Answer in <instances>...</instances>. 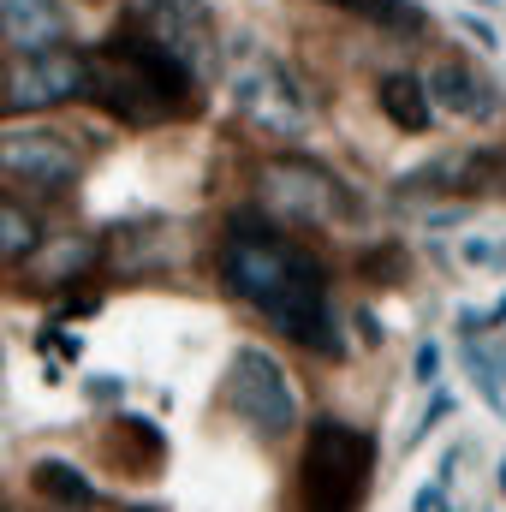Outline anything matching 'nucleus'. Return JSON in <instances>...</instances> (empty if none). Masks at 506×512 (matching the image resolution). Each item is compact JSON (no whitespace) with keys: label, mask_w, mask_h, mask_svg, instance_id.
<instances>
[{"label":"nucleus","mask_w":506,"mask_h":512,"mask_svg":"<svg viewBox=\"0 0 506 512\" xmlns=\"http://www.w3.org/2000/svg\"><path fill=\"white\" fill-rule=\"evenodd\" d=\"M215 274L274 334H286L310 358L346 364V334H340V310H334V268L310 245L286 239V227L274 215H262V209L233 215L227 239L215 251Z\"/></svg>","instance_id":"nucleus-1"},{"label":"nucleus","mask_w":506,"mask_h":512,"mask_svg":"<svg viewBox=\"0 0 506 512\" xmlns=\"http://www.w3.org/2000/svg\"><path fill=\"white\" fill-rule=\"evenodd\" d=\"M84 60H90L84 102L108 108L131 131L167 126V120H185L203 108V78L173 48H161L137 18L120 24L108 42H96V54H84Z\"/></svg>","instance_id":"nucleus-2"},{"label":"nucleus","mask_w":506,"mask_h":512,"mask_svg":"<svg viewBox=\"0 0 506 512\" xmlns=\"http://www.w3.org/2000/svg\"><path fill=\"white\" fill-rule=\"evenodd\" d=\"M381 441L346 417H316L304 429V459H298V507L304 512H358L376 483Z\"/></svg>","instance_id":"nucleus-3"},{"label":"nucleus","mask_w":506,"mask_h":512,"mask_svg":"<svg viewBox=\"0 0 506 512\" xmlns=\"http://www.w3.org/2000/svg\"><path fill=\"white\" fill-rule=\"evenodd\" d=\"M256 203L262 215H274L280 227H334L352 215L346 179L328 173L310 155H268L256 167Z\"/></svg>","instance_id":"nucleus-4"},{"label":"nucleus","mask_w":506,"mask_h":512,"mask_svg":"<svg viewBox=\"0 0 506 512\" xmlns=\"http://www.w3.org/2000/svg\"><path fill=\"white\" fill-rule=\"evenodd\" d=\"M227 411L251 429L256 441H286L304 423V399L292 370L268 346H239L227 364Z\"/></svg>","instance_id":"nucleus-5"},{"label":"nucleus","mask_w":506,"mask_h":512,"mask_svg":"<svg viewBox=\"0 0 506 512\" xmlns=\"http://www.w3.org/2000/svg\"><path fill=\"white\" fill-rule=\"evenodd\" d=\"M0 179H12L36 197H60L84 179V143L48 120L0 126Z\"/></svg>","instance_id":"nucleus-6"},{"label":"nucleus","mask_w":506,"mask_h":512,"mask_svg":"<svg viewBox=\"0 0 506 512\" xmlns=\"http://www.w3.org/2000/svg\"><path fill=\"white\" fill-rule=\"evenodd\" d=\"M84 90H90V60L72 42L42 54H12V66L0 72V108L12 114H48V108L84 102Z\"/></svg>","instance_id":"nucleus-7"},{"label":"nucleus","mask_w":506,"mask_h":512,"mask_svg":"<svg viewBox=\"0 0 506 512\" xmlns=\"http://www.w3.org/2000/svg\"><path fill=\"white\" fill-rule=\"evenodd\" d=\"M233 108H239L256 131L280 137V143H298V137L310 131V102H304L298 78H292L286 66H274V60H256V66H245V72L233 78Z\"/></svg>","instance_id":"nucleus-8"},{"label":"nucleus","mask_w":506,"mask_h":512,"mask_svg":"<svg viewBox=\"0 0 506 512\" xmlns=\"http://www.w3.org/2000/svg\"><path fill=\"white\" fill-rule=\"evenodd\" d=\"M0 42L12 54H42V48L72 42L66 0H0Z\"/></svg>","instance_id":"nucleus-9"},{"label":"nucleus","mask_w":506,"mask_h":512,"mask_svg":"<svg viewBox=\"0 0 506 512\" xmlns=\"http://www.w3.org/2000/svg\"><path fill=\"white\" fill-rule=\"evenodd\" d=\"M423 90H429L435 114H453V120H495V114H501L495 90H489L465 60H435V66L423 72Z\"/></svg>","instance_id":"nucleus-10"},{"label":"nucleus","mask_w":506,"mask_h":512,"mask_svg":"<svg viewBox=\"0 0 506 512\" xmlns=\"http://www.w3.org/2000/svg\"><path fill=\"white\" fill-rule=\"evenodd\" d=\"M96 262H102V239H90V233H60L24 256L30 286H78Z\"/></svg>","instance_id":"nucleus-11"},{"label":"nucleus","mask_w":506,"mask_h":512,"mask_svg":"<svg viewBox=\"0 0 506 512\" xmlns=\"http://www.w3.org/2000/svg\"><path fill=\"white\" fill-rule=\"evenodd\" d=\"M376 102H381V120H393V131H405V137H423L435 126V102L423 90V72H381Z\"/></svg>","instance_id":"nucleus-12"},{"label":"nucleus","mask_w":506,"mask_h":512,"mask_svg":"<svg viewBox=\"0 0 506 512\" xmlns=\"http://www.w3.org/2000/svg\"><path fill=\"white\" fill-rule=\"evenodd\" d=\"M30 483L42 501H60V507H96V477H84L78 465L66 459H36L30 465Z\"/></svg>","instance_id":"nucleus-13"},{"label":"nucleus","mask_w":506,"mask_h":512,"mask_svg":"<svg viewBox=\"0 0 506 512\" xmlns=\"http://www.w3.org/2000/svg\"><path fill=\"white\" fill-rule=\"evenodd\" d=\"M322 6L352 12V18H370L381 30H393V36H423L429 30V12L417 0H322Z\"/></svg>","instance_id":"nucleus-14"},{"label":"nucleus","mask_w":506,"mask_h":512,"mask_svg":"<svg viewBox=\"0 0 506 512\" xmlns=\"http://www.w3.org/2000/svg\"><path fill=\"white\" fill-rule=\"evenodd\" d=\"M36 245H42V221H36L24 203L0 197V268H18Z\"/></svg>","instance_id":"nucleus-15"},{"label":"nucleus","mask_w":506,"mask_h":512,"mask_svg":"<svg viewBox=\"0 0 506 512\" xmlns=\"http://www.w3.org/2000/svg\"><path fill=\"white\" fill-rule=\"evenodd\" d=\"M447 417H453V393H447V387H435V399H429V411L417 417V429H411V441H405V447H417V441H423L435 423H447Z\"/></svg>","instance_id":"nucleus-16"},{"label":"nucleus","mask_w":506,"mask_h":512,"mask_svg":"<svg viewBox=\"0 0 506 512\" xmlns=\"http://www.w3.org/2000/svg\"><path fill=\"white\" fill-rule=\"evenodd\" d=\"M411 382H423V387L441 382V346H435V340L417 346V358H411Z\"/></svg>","instance_id":"nucleus-17"},{"label":"nucleus","mask_w":506,"mask_h":512,"mask_svg":"<svg viewBox=\"0 0 506 512\" xmlns=\"http://www.w3.org/2000/svg\"><path fill=\"white\" fill-rule=\"evenodd\" d=\"M459 30H465L477 48H501V30H495L489 18H477V12H465V18H459Z\"/></svg>","instance_id":"nucleus-18"},{"label":"nucleus","mask_w":506,"mask_h":512,"mask_svg":"<svg viewBox=\"0 0 506 512\" xmlns=\"http://www.w3.org/2000/svg\"><path fill=\"white\" fill-rule=\"evenodd\" d=\"M465 262H471V268H501V245H483V239H465Z\"/></svg>","instance_id":"nucleus-19"},{"label":"nucleus","mask_w":506,"mask_h":512,"mask_svg":"<svg viewBox=\"0 0 506 512\" xmlns=\"http://www.w3.org/2000/svg\"><path fill=\"white\" fill-rule=\"evenodd\" d=\"M411 512H447V489H441V483L417 489V501H411Z\"/></svg>","instance_id":"nucleus-20"},{"label":"nucleus","mask_w":506,"mask_h":512,"mask_svg":"<svg viewBox=\"0 0 506 512\" xmlns=\"http://www.w3.org/2000/svg\"><path fill=\"white\" fill-rule=\"evenodd\" d=\"M358 334H364V346H387V328L376 322V310H358Z\"/></svg>","instance_id":"nucleus-21"},{"label":"nucleus","mask_w":506,"mask_h":512,"mask_svg":"<svg viewBox=\"0 0 506 512\" xmlns=\"http://www.w3.org/2000/svg\"><path fill=\"white\" fill-rule=\"evenodd\" d=\"M60 310H66V316H96V310H102V298H96V292H72Z\"/></svg>","instance_id":"nucleus-22"},{"label":"nucleus","mask_w":506,"mask_h":512,"mask_svg":"<svg viewBox=\"0 0 506 512\" xmlns=\"http://www.w3.org/2000/svg\"><path fill=\"white\" fill-rule=\"evenodd\" d=\"M90 399L114 405V399H120V376H90Z\"/></svg>","instance_id":"nucleus-23"},{"label":"nucleus","mask_w":506,"mask_h":512,"mask_svg":"<svg viewBox=\"0 0 506 512\" xmlns=\"http://www.w3.org/2000/svg\"><path fill=\"white\" fill-rule=\"evenodd\" d=\"M155 6H167V0H131V12H155Z\"/></svg>","instance_id":"nucleus-24"},{"label":"nucleus","mask_w":506,"mask_h":512,"mask_svg":"<svg viewBox=\"0 0 506 512\" xmlns=\"http://www.w3.org/2000/svg\"><path fill=\"white\" fill-rule=\"evenodd\" d=\"M489 322H506V298L495 304V310H489Z\"/></svg>","instance_id":"nucleus-25"},{"label":"nucleus","mask_w":506,"mask_h":512,"mask_svg":"<svg viewBox=\"0 0 506 512\" xmlns=\"http://www.w3.org/2000/svg\"><path fill=\"white\" fill-rule=\"evenodd\" d=\"M0 376H6V340H0Z\"/></svg>","instance_id":"nucleus-26"},{"label":"nucleus","mask_w":506,"mask_h":512,"mask_svg":"<svg viewBox=\"0 0 506 512\" xmlns=\"http://www.w3.org/2000/svg\"><path fill=\"white\" fill-rule=\"evenodd\" d=\"M501 489H506V459H501Z\"/></svg>","instance_id":"nucleus-27"},{"label":"nucleus","mask_w":506,"mask_h":512,"mask_svg":"<svg viewBox=\"0 0 506 512\" xmlns=\"http://www.w3.org/2000/svg\"><path fill=\"white\" fill-rule=\"evenodd\" d=\"M477 6H495V0H477Z\"/></svg>","instance_id":"nucleus-28"},{"label":"nucleus","mask_w":506,"mask_h":512,"mask_svg":"<svg viewBox=\"0 0 506 512\" xmlns=\"http://www.w3.org/2000/svg\"><path fill=\"white\" fill-rule=\"evenodd\" d=\"M501 262H506V245H501Z\"/></svg>","instance_id":"nucleus-29"},{"label":"nucleus","mask_w":506,"mask_h":512,"mask_svg":"<svg viewBox=\"0 0 506 512\" xmlns=\"http://www.w3.org/2000/svg\"><path fill=\"white\" fill-rule=\"evenodd\" d=\"M0 512H6V507H0Z\"/></svg>","instance_id":"nucleus-30"}]
</instances>
